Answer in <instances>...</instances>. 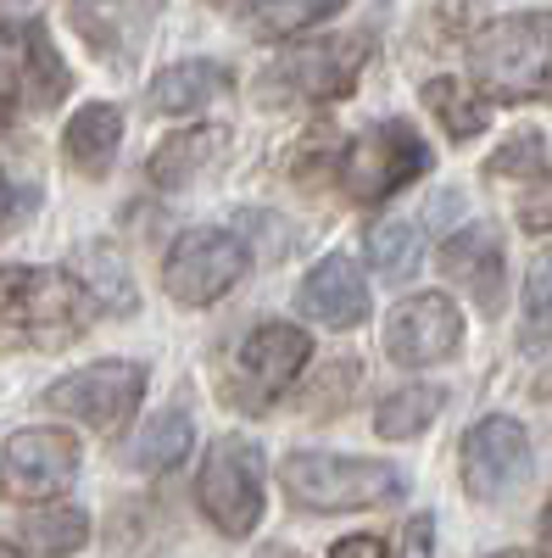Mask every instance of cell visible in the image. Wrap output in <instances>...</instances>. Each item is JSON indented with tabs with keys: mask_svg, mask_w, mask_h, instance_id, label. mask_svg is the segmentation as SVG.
<instances>
[{
	"mask_svg": "<svg viewBox=\"0 0 552 558\" xmlns=\"http://www.w3.org/2000/svg\"><path fill=\"white\" fill-rule=\"evenodd\" d=\"M89 318L96 302L78 274L34 263L0 268V352H62L89 330Z\"/></svg>",
	"mask_w": 552,
	"mask_h": 558,
	"instance_id": "cell-1",
	"label": "cell"
},
{
	"mask_svg": "<svg viewBox=\"0 0 552 558\" xmlns=\"http://www.w3.org/2000/svg\"><path fill=\"white\" fill-rule=\"evenodd\" d=\"M469 73L496 101H552V12H519L475 28Z\"/></svg>",
	"mask_w": 552,
	"mask_h": 558,
	"instance_id": "cell-2",
	"label": "cell"
},
{
	"mask_svg": "<svg viewBox=\"0 0 552 558\" xmlns=\"http://www.w3.org/2000/svg\"><path fill=\"white\" fill-rule=\"evenodd\" d=\"M280 486L307 514H346V508H385L407 492V475L385 458H335L291 452L280 463Z\"/></svg>",
	"mask_w": 552,
	"mask_h": 558,
	"instance_id": "cell-3",
	"label": "cell"
},
{
	"mask_svg": "<svg viewBox=\"0 0 552 558\" xmlns=\"http://www.w3.org/2000/svg\"><path fill=\"white\" fill-rule=\"evenodd\" d=\"M425 173H430V146L402 118L363 129L357 140H346V151H335V184L352 202H385Z\"/></svg>",
	"mask_w": 552,
	"mask_h": 558,
	"instance_id": "cell-4",
	"label": "cell"
},
{
	"mask_svg": "<svg viewBox=\"0 0 552 558\" xmlns=\"http://www.w3.org/2000/svg\"><path fill=\"white\" fill-rule=\"evenodd\" d=\"M363 62H368V39L363 34L291 45V51H280L262 68L257 96L268 107H285V101H341V96H352Z\"/></svg>",
	"mask_w": 552,
	"mask_h": 558,
	"instance_id": "cell-5",
	"label": "cell"
},
{
	"mask_svg": "<svg viewBox=\"0 0 552 558\" xmlns=\"http://www.w3.org/2000/svg\"><path fill=\"white\" fill-rule=\"evenodd\" d=\"M312 341L302 324L285 318H262L257 330L241 341L235 363L223 375V402L241 408V413H268L296 380H302V363H307Z\"/></svg>",
	"mask_w": 552,
	"mask_h": 558,
	"instance_id": "cell-6",
	"label": "cell"
},
{
	"mask_svg": "<svg viewBox=\"0 0 552 558\" xmlns=\"http://www.w3.org/2000/svg\"><path fill=\"white\" fill-rule=\"evenodd\" d=\"M196 502L223 536H252L262 520V452L246 436H218L201 458Z\"/></svg>",
	"mask_w": 552,
	"mask_h": 558,
	"instance_id": "cell-7",
	"label": "cell"
},
{
	"mask_svg": "<svg viewBox=\"0 0 552 558\" xmlns=\"http://www.w3.org/2000/svg\"><path fill=\"white\" fill-rule=\"evenodd\" d=\"M246 268H252V246L235 229H184L173 252L162 257V286L184 307H207L235 291Z\"/></svg>",
	"mask_w": 552,
	"mask_h": 558,
	"instance_id": "cell-8",
	"label": "cell"
},
{
	"mask_svg": "<svg viewBox=\"0 0 552 558\" xmlns=\"http://www.w3.org/2000/svg\"><path fill=\"white\" fill-rule=\"evenodd\" d=\"M140 397H146V363L107 357V363H89V368L62 375L45 391V408H57V413L78 418V425L112 436V430L128 425V413L140 408Z\"/></svg>",
	"mask_w": 552,
	"mask_h": 558,
	"instance_id": "cell-9",
	"label": "cell"
},
{
	"mask_svg": "<svg viewBox=\"0 0 552 558\" xmlns=\"http://www.w3.org/2000/svg\"><path fill=\"white\" fill-rule=\"evenodd\" d=\"M78 441L73 430H57V425H34V430H17L0 452V497L7 502H51L73 486L78 475Z\"/></svg>",
	"mask_w": 552,
	"mask_h": 558,
	"instance_id": "cell-10",
	"label": "cell"
},
{
	"mask_svg": "<svg viewBox=\"0 0 552 558\" xmlns=\"http://www.w3.org/2000/svg\"><path fill=\"white\" fill-rule=\"evenodd\" d=\"M530 475V436L519 418L491 413L464 436V486L475 502H502Z\"/></svg>",
	"mask_w": 552,
	"mask_h": 558,
	"instance_id": "cell-11",
	"label": "cell"
},
{
	"mask_svg": "<svg viewBox=\"0 0 552 558\" xmlns=\"http://www.w3.org/2000/svg\"><path fill=\"white\" fill-rule=\"evenodd\" d=\"M464 347V313H457L441 291L407 296L385 313V357L402 368H430L446 363Z\"/></svg>",
	"mask_w": 552,
	"mask_h": 558,
	"instance_id": "cell-12",
	"label": "cell"
},
{
	"mask_svg": "<svg viewBox=\"0 0 552 558\" xmlns=\"http://www.w3.org/2000/svg\"><path fill=\"white\" fill-rule=\"evenodd\" d=\"M157 17H162V0H68L73 34L112 68H128L146 51Z\"/></svg>",
	"mask_w": 552,
	"mask_h": 558,
	"instance_id": "cell-13",
	"label": "cell"
},
{
	"mask_svg": "<svg viewBox=\"0 0 552 558\" xmlns=\"http://www.w3.org/2000/svg\"><path fill=\"white\" fill-rule=\"evenodd\" d=\"M302 313L330 324V330H357L368 318V279L357 274V263L346 252L318 257L302 279Z\"/></svg>",
	"mask_w": 552,
	"mask_h": 558,
	"instance_id": "cell-14",
	"label": "cell"
},
{
	"mask_svg": "<svg viewBox=\"0 0 552 558\" xmlns=\"http://www.w3.org/2000/svg\"><path fill=\"white\" fill-rule=\"evenodd\" d=\"M436 263H441V274H446V279H457L464 291H475L486 313H496V307H502V279H508V263H502V241H496V229H486V223L457 229V235L436 252Z\"/></svg>",
	"mask_w": 552,
	"mask_h": 558,
	"instance_id": "cell-15",
	"label": "cell"
},
{
	"mask_svg": "<svg viewBox=\"0 0 552 558\" xmlns=\"http://www.w3.org/2000/svg\"><path fill=\"white\" fill-rule=\"evenodd\" d=\"M223 151H229V129H223V123L179 129V134H168L162 146L151 151L146 173H151L157 191H184V184H196L207 168H218V162H223Z\"/></svg>",
	"mask_w": 552,
	"mask_h": 558,
	"instance_id": "cell-16",
	"label": "cell"
},
{
	"mask_svg": "<svg viewBox=\"0 0 552 558\" xmlns=\"http://www.w3.org/2000/svg\"><path fill=\"white\" fill-rule=\"evenodd\" d=\"M118 146H123V112L112 101H89L68 118L62 129V157L68 168H78L84 179H101L112 162H118Z\"/></svg>",
	"mask_w": 552,
	"mask_h": 558,
	"instance_id": "cell-17",
	"label": "cell"
},
{
	"mask_svg": "<svg viewBox=\"0 0 552 558\" xmlns=\"http://www.w3.org/2000/svg\"><path fill=\"white\" fill-rule=\"evenodd\" d=\"M229 89V68L218 62H173L151 78V112H196Z\"/></svg>",
	"mask_w": 552,
	"mask_h": 558,
	"instance_id": "cell-18",
	"label": "cell"
},
{
	"mask_svg": "<svg viewBox=\"0 0 552 558\" xmlns=\"http://www.w3.org/2000/svg\"><path fill=\"white\" fill-rule=\"evenodd\" d=\"M17 45H23V89H28V101L34 107H57L68 89H73V73L57 57V45H51V34H45V23L28 17L17 28Z\"/></svg>",
	"mask_w": 552,
	"mask_h": 558,
	"instance_id": "cell-19",
	"label": "cell"
},
{
	"mask_svg": "<svg viewBox=\"0 0 552 558\" xmlns=\"http://www.w3.org/2000/svg\"><path fill=\"white\" fill-rule=\"evenodd\" d=\"M17 536L39 558H68V553H78L89 542V514L78 502H45V508H34V514L23 520Z\"/></svg>",
	"mask_w": 552,
	"mask_h": 558,
	"instance_id": "cell-20",
	"label": "cell"
},
{
	"mask_svg": "<svg viewBox=\"0 0 552 558\" xmlns=\"http://www.w3.org/2000/svg\"><path fill=\"white\" fill-rule=\"evenodd\" d=\"M191 441H196L191 413L168 408V413L146 418V430L128 441V463H134V470H173L179 458H191Z\"/></svg>",
	"mask_w": 552,
	"mask_h": 558,
	"instance_id": "cell-21",
	"label": "cell"
},
{
	"mask_svg": "<svg viewBox=\"0 0 552 558\" xmlns=\"http://www.w3.org/2000/svg\"><path fill=\"white\" fill-rule=\"evenodd\" d=\"M446 391L441 386H402L391 391L380 408H375V430L385 441H413V436H425L436 425V413H441Z\"/></svg>",
	"mask_w": 552,
	"mask_h": 558,
	"instance_id": "cell-22",
	"label": "cell"
},
{
	"mask_svg": "<svg viewBox=\"0 0 552 558\" xmlns=\"http://www.w3.org/2000/svg\"><path fill=\"white\" fill-rule=\"evenodd\" d=\"M425 107L441 118V129H446L452 140H475V134H486V123H491L486 96H480V89H469L464 78H430V84H425Z\"/></svg>",
	"mask_w": 552,
	"mask_h": 558,
	"instance_id": "cell-23",
	"label": "cell"
},
{
	"mask_svg": "<svg viewBox=\"0 0 552 558\" xmlns=\"http://www.w3.org/2000/svg\"><path fill=\"white\" fill-rule=\"evenodd\" d=\"M346 7V0H246V23L262 39H291L312 23H324Z\"/></svg>",
	"mask_w": 552,
	"mask_h": 558,
	"instance_id": "cell-24",
	"label": "cell"
},
{
	"mask_svg": "<svg viewBox=\"0 0 552 558\" xmlns=\"http://www.w3.org/2000/svg\"><path fill=\"white\" fill-rule=\"evenodd\" d=\"M363 252L385 279H402L413 263H419V235H413V223H375L363 235Z\"/></svg>",
	"mask_w": 552,
	"mask_h": 558,
	"instance_id": "cell-25",
	"label": "cell"
},
{
	"mask_svg": "<svg viewBox=\"0 0 552 558\" xmlns=\"http://www.w3.org/2000/svg\"><path fill=\"white\" fill-rule=\"evenodd\" d=\"M357 375H363V363H357V357H335V363H324L318 386L302 397V402H307V413H312V418H330V413L357 391Z\"/></svg>",
	"mask_w": 552,
	"mask_h": 558,
	"instance_id": "cell-26",
	"label": "cell"
},
{
	"mask_svg": "<svg viewBox=\"0 0 552 558\" xmlns=\"http://www.w3.org/2000/svg\"><path fill=\"white\" fill-rule=\"evenodd\" d=\"M552 336V257H541L525 279V347L536 352Z\"/></svg>",
	"mask_w": 552,
	"mask_h": 558,
	"instance_id": "cell-27",
	"label": "cell"
},
{
	"mask_svg": "<svg viewBox=\"0 0 552 558\" xmlns=\"http://www.w3.org/2000/svg\"><path fill=\"white\" fill-rule=\"evenodd\" d=\"M541 157H547V146H541V134H536V129H519V134H508V140H502V151H491L486 173H491V179H514V173H536V168H541Z\"/></svg>",
	"mask_w": 552,
	"mask_h": 558,
	"instance_id": "cell-28",
	"label": "cell"
},
{
	"mask_svg": "<svg viewBox=\"0 0 552 558\" xmlns=\"http://www.w3.org/2000/svg\"><path fill=\"white\" fill-rule=\"evenodd\" d=\"M391 558H436V520H430V514H413V520L402 525Z\"/></svg>",
	"mask_w": 552,
	"mask_h": 558,
	"instance_id": "cell-29",
	"label": "cell"
},
{
	"mask_svg": "<svg viewBox=\"0 0 552 558\" xmlns=\"http://www.w3.org/2000/svg\"><path fill=\"white\" fill-rule=\"evenodd\" d=\"M519 223L530 235H552V179H541L536 191L519 196Z\"/></svg>",
	"mask_w": 552,
	"mask_h": 558,
	"instance_id": "cell-30",
	"label": "cell"
},
{
	"mask_svg": "<svg viewBox=\"0 0 552 558\" xmlns=\"http://www.w3.org/2000/svg\"><path fill=\"white\" fill-rule=\"evenodd\" d=\"M17 89H23V78L0 62V134L12 129V118H17Z\"/></svg>",
	"mask_w": 552,
	"mask_h": 558,
	"instance_id": "cell-31",
	"label": "cell"
},
{
	"mask_svg": "<svg viewBox=\"0 0 552 558\" xmlns=\"http://www.w3.org/2000/svg\"><path fill=\"white\" fill-rule=\"evenodd\" d=\"M330 558H385V542L380 536H346L330 547Z\"/></svg>",
	"mask_w": 552,
	"mask_h": 558,
	"instance_id": "cell-32",
	"label": "cell"
},
{
	"mask_svg": "<svg viewBox=\"0 0 552 558\" xmlns=\"http://www.w3.org/2000/svg\"><path fill=\"white\" fill-rule=\"evenodd\" d=\"M28 17H34V0H0V28L7 34H17Z\"/></svg>",
	"mask_w": 552,
	"mask_h": 558,
	"instance_id": "cell-33",
	"label": "cell"
},
{
	"mask_svg": "<svg viewBox=\"0 0 552 558\" xmlns=\"http://www.w3.org/2000/svg\"><path fill=\"white\" fill-rule=\"evenodd\" d=\"M17 213H23V196H17V184L7 179V168H0V229H7Z\"/></svg>",
	"mask_w": 552,
	"mask_h": 558,
	"instance_id": "cell-34",
	"label": "cell"
},
{
	"mask_svg": "<svg viewBox=\"0 0 552 558\" xmlns=\"http://www.w3.org/2000/svg\"><path fill=\"white\" fill-rule=\"evenodd\" d=\"M257 558H302V553H296V547H262Z\"/></svg>",
	"mask_w": 552,
	"mask_h": 558,
	"instance_id": "cell-35",
	"label": "cell"
},
{
	"mask_svg": "<svg viewBox=\"0 0 552 558\" xmlns=\"http://www.w3.org/2000/svg\"><path fill=\"white\" fill-rule=\"evenodd\" d=\"M541 536H547V547H552V497H547V508H541Z\"/></svg>",
	"mask_w": 552,
	"mask_h": 558,
	"instance_id": "cell-36",
	"label": "cell"
},
{
	"mask_svg": "<svg viewBox=\"0 0 552 558\" xmlns=\"http://www.w3.org/2000/svg\"><path fill=\"white\" fill-rule=\"evenodd\" d=\"M491 558H530V553H519V547H514V553H491Z\"/></svg>",
	"mask_w": 552,
	"mask_h": 558,
	"instance_id": "cell-37",
	"label": "cell"
},
{
	"mask_svg": "<svg viewBox=\"0 0 552 558\" xmlns=\"http://www.w3.org/2000/svg\"><path fill=\"white\" fill-rule=\"evenodd\" d=\"M541 397H552V380H541Z\"/></svg>",
	"mask_w": 552,
	"mask_h": 558,
	"instance_id": "cell-38",
	"label": "cell"
},
{
	"mask_svg": "<svg viewBox=\"0 0 552 558\" xmlns=\"http://www.w3.org/2000/svg\"><path fill=\"white\" fill-rule=\"evenodd\" d=\"M0 558H17V553H12V547H0Z\"/></svg>",
	"mask_w": 552,
	"mask_h": 558,
	"instance_id": "cell-39",
	"label": "cell"
}]
</instances>
